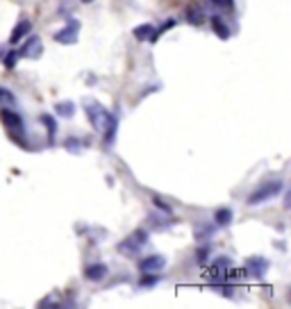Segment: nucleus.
Listing matches in <instances>:
<instances>
[{"mask_svg":"<svg viewBox=\"0 0 291 309\" xmlns=\"http://www.w3.org/2000/svg\"><path fill=\"white\" fill-rule=\"evenodd\" d=\"M266 270H268V259H264V257H250V259L246 261L243 273L250 275V277H264Z\"/></svg>","mask_w":291,"mask_h":309,"instance_id":"5","label":"nucleus"},{"mask_svg":"<svg viewBox=\"0 0 291 309\" xmlns=\"http://www.w3.org/2000/svg\"><path fill=\"white\" fill-rule=\"evenodd\" d=\"M0 103H7V105H14L16 98L12 96V91H7V89L0 87Z\"/></svg>","mask_w":291,"mask_h":309,"instance_id":"18","label":"nucleus"},{"mask_svg":"<svg viewBox=\"0 0 291 309\" xmlns=\"http://www.w3.org/2000/svg\"><path fill=\"white\" fill-rule=\"evenodd\" d=\"M155 282H157V277H141V282H139V286H153Z\"/></svg>","mask_w":291,"mask_h":309,"instance_id":"23","label":"nucleus"},{"mask_svg":"<svg viewBox=\"0 0 291 309\" xmlns=\"http://www.w3.org/2000/svg\"><path fill=\"white\" fill-rule=\"evenodd\" d=\"M32 32V23L28 19H23V21H19V25L14 28V32H12V37H10V41L12 44H19V39H23L25 35H30Z\"/></svg>","mask_w":291,"mask_h":309,"instance_id":"12","label":"nucleus"},{"mask_svg":"<svg viewBox=\"0 0 291 309\" xmlns=\"http://www.w3.org/2000/svg\"><path fill=\"white\" fill-rule=\"evenodd\" d=\"M41 123H46V128H48V134H50V137H53V134H55V130H57V125H55V121H53V118H50L48 114H46V116H41Z\"/></svg>","mask_w":291,"mask_h":309,"instance_id":"19","label":"nucleus"},{"mask_svg":"<svg viewBox=\"0 0 291 309\" xmlns=\"http://www.w3.org/2000/svg\"><path fill=\"white\" fill-rule=\"evenodd\" d=\"M107 273H109V270H107V266H105V264H91L89 268L84 270V275H87V280H89V282H100Z\"/></svg>","mask_w":291,"mask_h":309,"instance_id":"11","label":"nucleus"},{"mask_svg":"<svg viewBox=\"0 0 291 309\" xmlns=\"http://www.w3.org/2000/svg\"><path fill=\"white\" fill-rule=\"evenodd\" d=\"M216 7H223V10H232V0H212Z\"/></svg>","mask_w":291,"mask_h":309,"instance_id":"22","label":"nucleus"},{"mask_svg":"<svg viewBox=\"0 0 291 309\" xmlns=\"http://www.w3.org/2000/svg\"><path fill=\"white\" fill-rule=\"evenodd\" d=\"M214 221H216V225L225 227L232 223V209H227V207H223V209H216V214H214Z\"/></svg>","mask_w":291,"mask_h":309,"instance_id":"14","label":"nucleus"},{"mask_svg":"<svg viewBox=\"0 0 291 309\" xmlns=\"http://www.w3.org/2000/svg\"><path fill=\"white\" fill-rule=\"evenodd\" d=\"M0 123H3L10 132H23V121H21L19 112H12V109H0Z\"/></svg>","mask_w":291,"mask_h":309,"instance_id":"6","label":"nucleus"},{"mask_svg":"<svg viewBox=\"0 0 291 309\" xmlns=\"http://www.w3.org/2000/svg\"><path fill=\"white\" fill-rule=\"evenodd\" d=\"M116 128H119V118L114 116V114H107V121H105V128H103V132H105V146H112L114 143V139H116Z\"/></svg>","mask_w":291,"mask_h":309,"instance_id":"10","label":"nucleus"},{"mask_svg":"<svg viewBox=\"0 0 291 309\" xmlns=\"http://www.w3.org/2000/svg\"><path fill=\"white\" fill-rule=\"evenodd\" d=\"M187 19H189V23L200 25V23H202V19H205V14H202V10H196V7H189V10H187Z\"/></svg>","mask_w":291,"mask_h":309,"instance_id":"17","label":"nucleus"},{"mask_svg":"<svg viewBox=\"0 0 291 309\" xmlns=\"http://www.w3.org/2000/svg\"><path fill=\"white\" fill-rule=\"evenodd\" d=\"M55 112L60 114V116H64V118H71L75 114V105L69 103V100H66V103H57L55 105Z\"/></svg>","mask_w":291,"mask_h":309,"instance_id":"16","label":"nucleus"},{"mask_svg":"<svg viewBox=\"0 0 291 309\" xmlns=\"http://www.w3.org/2000/svg\"><path fill=\"white\" fill-rule=\"evenodd\" d=\"M282 189H284V182H282V180L264 182V184H259V187H257L255 191L248 196V205H250V207L261 205V202H266V200H271V198H275Z\"/></svg>","mask_w":291,"mask_h":309,"instance_id":"1","label":"nucleus"},{"mask_svg":"<svg viewBox=\"0 0 291 309\" xmlns=\"http://www.w3.org/2000/svg\"><path fill=\"white\" fill-rule=\"evenodd\" d=\"M16 59H19V53H10V55H7V59H5V66H7V69H14Z\"/></svg>","mask_w":291,"mask_h":309,"instance_id":"21","label":"nucleus"},{"mask_svg":"<svg viewBox=\"0 0 291 309\" xmlns=\"http://www.w3.org/2000/svg\"><path fill=\"white\" fill-rule=\"evenodd\" d=\"M146 243H148V232L146 230H134L128 239L119 243V252L121 255H139Z\"/></svg>","mask_w":291,"mask_h":309,"instance_id":"2","label":"nucleus"},{"mask_svg":"<svg viewBox=\"0 0 291 309\" xmlns=\"http://www.w3.org/2000/svg\"><path fill=\"white\" fill-rule=\"evenodd\" d=\"M78 32H80V21L71 19L64 30L55 32V41H57V44H64V46H71L78 41Z\"/></svg>","mask_w":291,"mask_h":309,"instance_id":"4","label":"nucleus"},{"mask_svg":"<svg viewBox=\"0 0 291 309\" xmlns=\"http://www.w3.org/2000/svg\"><path fill=\"white\" fill-rule=\"evenodd\" d=\"M41 53H44V44H41L39 37H30L23 44V48L19 50V55L25 59H37V57H41Z\"/></svg>","mask_w":291,"mask_h":309,"instance_id":"7","label":"nucleus"},{"mask_svg":"<svg viewBox=\"0 0 291 309\" xmlns=\"http://www.w3.org/2000/svg\"><path fill=\"white\" fill-rule=\"evenodd\" d=\"M84 3H89V0H84Z\"/></svg>","mask_w":291,"mask_h":309,"instance_id":"24","label":"nucleus"},{"mask_svg":"<svg viewBox=\"0 0 291 309\" xmlns=\"http://www.w3.org/2000/svg\"><path fill=\"white\" fill-rule=\"evenodd\" d=\"M153 32H155V28L150 23H143V25H137V28H134V37H137L139 41H150L153 39Z\"/></svg>","mask_w":291,"mask_h":309,"instance_id":"13","label":"nucleus"},{"mask_svg":"<svg viewBox=\"0 0 291 309\" xmlns=\"http://www.w3.org/2000/svg\"><path fill=\"white\" fill-rule=\"evenodd\" d=\"M164 266H166V257H162V255H150V257H146V259H141L139 268H141L143 273H153V270H162Z\"/></svg>","mask_w":291,"mask_h":309,"instance_id":"9","label":"nucleus"},{"mask_svg":"<svg viewBox=\"0 0 291 309\" xmlns=\"http://www.w3.org/2000/svg\"><path fill=\"white\" fill-rule=\"evenodd\" d=\"M207 248H200V250H198L196 252V261H198V264H205V261H207Z\"/></svg>","mask_w":291,"mask_h":309,"instance_id":"20","label":"nucleus"},{"mask_svg":"<svg viewBox=\"0 0 291 309\" xmlns=\"http://www.w3.org/2000/svg\"><path fill=\"white\" fill-rule=\"evenodd\" d=\"M84 107H87V116H89V121L94 123V128L98 130V132H103L105 121H107V114L109 112L100 103H96V100H87V103H84Z\"/></svg>","mask_w":291,"mask_h":309,"instance_id":"3","label":"nucleus"},{"mask_svg":"<svg viewBox=\"0 0 291 309\" xmlns=\"http://www.w3.org/2000/svg\"><path fill=\"white\" fill-rule=\"evenodd\" d=\"M212 28L214 32H216L221 39H230V28H227L225 23H223V19H218V16H214L212 19Z\"/></svg>","mask_w":291,"mask_h":309,"instance_id":"15","label":"nucleus"},{"mask_svg":"<svg viewBox=\"0 0 291 309\" xmlns=\"http://www.w3.org/2000/svg\"><path fill=\"white\" fill-rule=\"evenodd\" d=\"M227 266H230V259H227V257L216 259V264L207 270V277L212 282H216V284H223V282H225V277H227Z\"/></svg>","mask_w":291,"mask_h":309,"instance_id":"8","label":"nucleus"}]
</instances>
